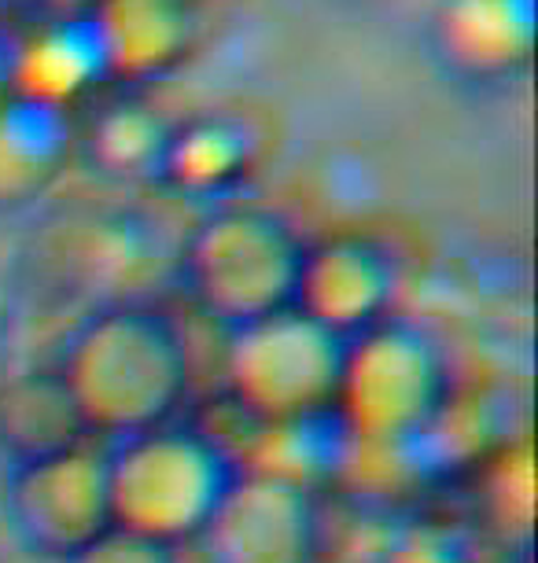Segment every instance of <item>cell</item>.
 <instances>
[{
  "label": "cell",
  "mask_w": 538,
  "mask_h": 563,
  "mask_svg": "<svg viewBox=\"0 0 538 563\" xmlns=\"http://www.w3.org/2000/svg\"><path fill=\"white\" fill-rule=\"evenodd\" d=\"M56 376L86 434L119 442L174 420L188 395V350L160 310L119 302L74 328Z\"/></svg>",
  "instance_id": "6da1fadb"
},
{
  "label": "cell",
  "mask_w": 538,
  "mask_h": 563,
  "mask_svg": "<svg viewBox=\"0 0 538 563\" xmlns=\"http://www.w3.org/2000/svg\"><path fill=\"white\" fill-rule=\"evenodd\" d=\"M237 475V456L210 431L163 423L119 439L103 456L111 527L182 549L204 538Z\"/></svg>",
  "instance_id": "7a4b0ae2"
},
{
  "label": "cell",
  "mask_w": 538,
  "mask_h": 563,
  "mask_svg": "<svg viewBox=\"0 0 538 563\" xmlns=\"http://www.w3.org/2000/svg\"><path fill=\"white\" fill-rule=\"evenodd\" d=\"M453 376L447 350L425 328L387 317L347 339L332 420L369 445H417L447 420Z\"/></svg>",
  "instance_id": "3957f363"
},
{
  "label": "cell",
  "mask_w": 538,
  "mask_h": 563,
  "mask_svg": "<svg viewBox=\"0 0 538 563\" xmlns=\"http://www.w3.org/2000/svg\"><path fill=\"white\" fill-rule=\"evenodd\" d=\"M306 243L277 210L218 207L182 247V280L193 302L226 332L288 310Z\"/></svg>",
  "instance_id": "277c9868"
},
{
  "label": "cell",
  "mask_w": 538,
  "mask_h": 563,
  "mask_svg": "<svg viewBox=\"0 0 538 563\" xmlns=\"http://www.w3.org/2000/svg\"><path fill=\"white\" fill-rule=\"evenodd\" d=\"M340 365L343 339L288 306L229 332L221 379L244 417L266 428H295L332 417Z\"/></svg>",
  "instance_id": "5b68a950"
},
{
  "label": "cell",
  "mask_w": 538,
  "mask_h": 563,
  "mask_svg": "<svg viewBox=\"0 0 538 563\" xmlns=\"http://www.w3.org/2000/svg\"><path fill=\"white\" fill-rule=\"evenodd\" d=\"M4 519L34 556L67 563L111 530L103 456L86 445L12 464L4 483Z\"/></svg>",
  "instance_id": "8992f818"
},
{
  "label": "cell",
  "mask_w": 538,
  "mask_h": 563,
  "mask_svg": "<svg viewBox=\"0 0 538 563\" xmlns=\"http://www.w3.org/2000/svg\"><path fill=\"white\" fill-rule=\"evenodd\" d=\"M318 538V505L299 479L240 472L199 541L207 563H314Z\"/></svg>",
  "instance_id": "52a82bcc"
},
{
  "label": "cell",
  "mask_w": 538,
  "mask_h": 563,
  "mask_svg": "<svg viewBox=\"0 0 538 563\" xmlns=\"http://www.w3.org/2000/svg\"><path fill=\"white\" fill-rule=\"evenodd\" d=\"M395 291V254L373 236L340 232L306 247L292 306L347 343L392 317Z\"/></svg>",
  "instance_id": "ba28073f"
},
{
  "label": "cell",
  "mask_w": 538,
  "mask_h": 563,
  "mask_svg": "<svg viewBox=\"0 0 538 563\" xmlns=\"http://www.w3.org/2000/svg\"><path fill=\"white\" fill-rule=\"evenodd\" d=\"M255 133L244 119L221 111H204L166 130L160 174L174 192L210 199L229 192L248 177L255 163Z\"/></svg>",
  "instance_id": "9c48e42d"
},
{
  "label": "cell",
  "mask_w": 538,
  "mask_h": 563,
  "mask_svg": "<svg viewBox=\"0 0 538 563\" xmlns=\"http://www.w3.org/2000/svg\"><path fill=\"white\" fill-rule=\"evenodd\" d=\"M442 56L469 78H505L531 48V0H447L439 15Z\"/></svg>",
  "instance_id": "30bf717a"
},
{
  "label": "cell",
  "mask_w": 538,
  "mask_h": 563,
  "mask_svg": "<svg viewBox=\"0 0 538 563\" xmlns=\"http://www.w3.org/2000/svg\"><path fill=\"white\" fill-rule=\"evenodd\" d=\"M67 119L52 103L12 97L0 100V207H19L56 180L67 158Z\"/></svg>",
  "instance_id": "8fae6325"
},
{
  "label": "cell",
  "mask_w": 538,
  "mask_h": 563,
  "mask_svg": "<svg viewBox=\"0 0 538 563\" xmlns=\"http://www.w3.org/2000/svg\"><path fill=\"white\" fill-rule=\"evenodd\" d=\"M108 70V48L92 15L52 23L30 45L15 48V92L52 108H63Z\"/></svg>",
  "instance_id": "7c38bea8"
},
{
  "label": "cell",
  "mask_w": 538,
  "mask_h": 563,
  "mask_svg": "<svg viewBox=\"0 0 538 563\" xmlns=\"http://www.w3.org/2000/svg\"><path fill=\"white\" fill-rule=\"evenodd\" d=\"M86 428L56 372H26L0 387V453L8 464L86 445Z\"/></svg>",
  "instance_id": "4fadbf2b"
},
{
  "label": "cell",
  "mask_w": 538,
  "mask_h": 563,
  "mask_svg": "<svg viewBox=\"0 0 538 563\" xmlns=\"http://www.w3.org/2000/svg\"><path fill=\"white\" fill-rule=\"evenodd\" d=\"M111 70H160L185 45L182 0H108L92 12Z\"/></svg>",
  "instance_id": "5bb4252c"
},
{
  "label": "cell",
  "mask_w": 538,
  "mask_h": 563,
  "mask_svg": "<svg viewBox=\"0 0 538 563\" xmlns=\"http://www.w3.org/2000/svg\"><path fill=\"white\" fill-rule=\"evenodd\" d=\"M166 125L147 108L119 103L89 133V155L111 177H144L160 169Z\"/></svg>",
  "instance_id": "9a60e30c"
},
{
  "label": "cell",
  "mask_w": 538,
  "mask_h": 563,
  "mask_svg": "<svg viewBox=\"0 0 538 563\" xmlns=\"http://www.w3.org/2000/svg\"><path fill=\"white\" fill-rule=\"evenodd\" d=\"M384 563H469L465 541L439 519H414L387 541Z\"/></svg>",
  "instance_id": "2e32d148"
},
{
  "label": "cell",
  "mask_w": 538,
  "mask_h": 563,
  "mask_svg": "<svg viewBox=\"0 0 538 563\" xmlns=\"http://www.w3.org/2000/svg\"><path fill=\"white\" fill-rule=\"evenodd\" d=\"M67 563H182V552L171 545H160V541H147L136 534H125V530L111 527L103 534L70 556Z\"/></svg>",
  "instance_id": "e0dca14e"
},
{
  "label": "cell",
  "mask_w": 538,
  "mask_h": 563,
  "mask_svg": "<svg viewBox=\"0 0 538 563\" xmlns=\"http://www.w3.org/2000/svg\"><path fill=\"white\" fill-rule=\"evenodd\" d=\"M15 92V48L0 45V100Z\"/></svg>",
  "instance_id": "ac0fdd59"
}]
</instances>
